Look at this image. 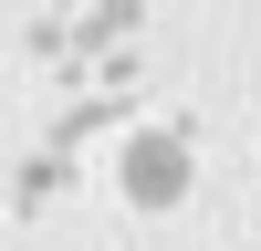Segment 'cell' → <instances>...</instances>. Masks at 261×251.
Segmentation results:
<instances>
[{
	"instance_id": "cell-1",
	"label": "cell",
	"mask_w": 261,
	"mask_h": 251,
	"mask_svg": "<svg viewBox=\"0 0 261 251\" xmlns=\"http://www.w3.org/2000/svg\"><path fill=\"white\" fill-rule=\"evenodd\" d=\"M178 178H188V146H178V136H136V146H125V188H136L146 209L178 199Z\"/></svg>"
}]
</instances>
